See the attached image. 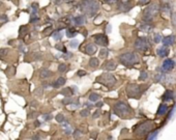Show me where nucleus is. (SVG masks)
Instances as JSON below:
<instances>
[{
    "instance_id": "nucleus-31",
    "label": "nucleus",
    "mask_w": 176,
    "mask_h": 140,
    "mask_svg": "<svg viewBox=\"0 0 176 140\" xmlns=\"http://www.w3.org/2000/svg\"><path fill=\"white\" fill-rule=\"evenodd\" d=\"M107 54H108V50H101V53H99V56L104 58V57L107 56Z\"/></svg>"
},
{
    "instance_id": "nucleus-13",
    "label": "nucleus",
    "mask_w": 176,
    "mask_h": 140,
    "mask_svg": "<svg viewBox=\"0 0 176 140\" xmlns=\"http://www.w3.org/2000/svg\"><path fill=\"white\" fill-rule=\"evenodd\" d=\"M156 53H158V56H161V57H166L168 54H169V49L167 48V46H164V47H162V48L158 49V51H156Z\"/></svg>"
},
{
    "instance_id": "nucleus-18",
    "label": "nucleus",
    "mask_w": 176,
    "mask_h": 140,
    "mask_svg": "<svg viewBox=\"0 0 176 140\" xmlns=\"http://www.w3.org/2000/svg\"><path fill=\"white\" fill-rule=\"evenodd\" d=\"M89 66H92V68H97L99 66V59L97 58H91L90 61H89Z\"/></svg>"
},
{
    "instance_id": "nucleus-37",
    "label": "nucleus",
    "mask_w": 176,
    "mask_h": 140,
    "mask_svg": "<svg viewBox=\"0 0 176 140\" xmlns=\"http://www.w3.org/2000/svg\"><path fill=\"white\" fill-rule=\"evenodd\" d=\"M0 4H1V2H0Z\"/></svg>"
},
{
    "instance_id": "nucleus-10",
    "label": "nucleus",
    "mask_w": 176,
    "mask_h": 140,
    "mask_svg": "<svg viewBox=\"0 0 176 140\" xmlns=\"http://www.w3.org/2000/svg\"><path fill=\"white\" fill-rule=\"evenodd\" d=\"M175 66V62H174V60H172V59H166L165 61L163 62V71H165V72H169V71L173 70V68Z\"/></svg>"
},
{
    "instance_id": "nucleus-5",
    "label": "nucleus",
    "mask_w": 176,
    "mask_h": 140,
    "mask_svg": "<svg viewBox=\"0 0 176 140\" xmlns=\"http://www.w3.org/2000/svg\"><path fill=\"white\" fill-rule=\"evenodd\" d=\"M158 11V5L156 3H152L148 9H146V11H144V18L145 20H151L153 16H155Z\"/></svg>"
},
{
    "instance_id": "nucleus-35",
    "label": "nucleus",
    "mask_w": 176,
    "mask_h": 140,
    "mask_svg": "<svg viewBox=\"0 0 176 140\" xmlns=\"http://www.w3.org/2000/svg\"><path fill=\"white\" fill-rule=\"evenodd\" d=\"M107 3H114V2H117L118 0H105Z\"/></svg>"
},
{
    "instance_id": "nucleus-34",
    "label": "nucleus",
    "mask_w": 176,
    "mask_h": 140,
    "mask_svg": "<svg viewBox=\"0 0 176 140\" xmlns=\"http://www.w3.org/2000/svg\"><path fill=\"white\" fill-rule=\"evenodd\" d=\"M84 75H86L85 71H79V72H78V76L82 77V76H84Z\"/></svg>"
},
{
    "instance_id": "nucleus-16",
    "label": "nucleus",
    "mask_w": 176,
    "mask_h": 140,
    "mask_svg": "<svg viewBox=\"0 0 176 140\" xmlns=\"http://www.w3.org/2000/svg\"><path fill=\"white\" fill-rule=\"evenodd\" d=\"M74 21H75V23L77 25H83L86 23V19L85 17H77L74 19Z\"/></svg>"
},
{
    "instance_id": "nucleus-14",
    "label": "nucleus",
    "mask_w": 176,
    "mask_h": 140,
    "mask_svg": "<svg viewBox=\"0 0 176 140\" xmlns=\"http://www.w3.org/2000/svg\"><path fill=\"white\" fill-rule=\"evenodd\" d=\"M167 112H168V106L167 105H165V104L160 105L158 110V115H165Z\"/></svg>"
},
{
    "instance_id": "nucleus-20",
    "label": "nucleus",
    "mask_w": 176,
    "mask_h": 140,
    "mask_svg": "<svg viewBox=\"0 0 176 140\" xmlns=\"http://www.w3.org/2000/svg\"><path fill=\"white\" fill-rule=\"evenodd\" d=\"M99 99V96L97 94H91L90 96H89V101L91 102H97Z\"/></svg>"
},
{
    "instance_id": "nucleus-21",
    "label": "nucleus",
    "mask_w": 176,
    "mask_h": 140,
    "mask_svg": "<svg viewBox=\"0 0 176 140\" xmlns=\"http://www.w3.org/2000/svg\"><path fill=\"white\" fill-rule=\"evenodd\" d=\"M158 130H156V131H154V132H151V133H149V135L147 136V139H148V140H150V139H155L156 136H158Z\"/></svg>"
},
{
    "instance_id": "nucleus-23",
    "label": "nucleus",
    "mask_w": 176,
    "mask_h": 140,
    "mask_svg": "<svg viewBox=\"0 0 176 140\" xmlns=\"http://www.w3.org/2000/svg\"><path fill=\"white\" fill-rule=\"evenodd\" d=\"M61 32H60V31H55V32L53 33V37H54V39H56V41H59L60 39H61Z\"/></svg>"
},
{
    "instance_id": "nucleus-11",
    "label": "nucleus",
    "mask_w": 176,
    "mask_h": 140,
    "mask_svg": "<svg viewBox=\"0 0 176 140\" xmlns=\"http://www.w3.org/2000/svg\"><path fill=\"white\" fill-rule=\"evenodd\" d=\"M176 37L174 35H169V36H166L163 39V44L164 46H171L175 43Z\"/></svg>"
},
{
    "instance_id": "nucleus-36",
    "label": "nucleus",
    "mask_w": 176,
    "mask_h": 140,
    "mask_svg": "<svg viewBox=\"0 0 176 140\" xmlns=\"http://www.w3.org/2000/svg\"><path fill=\"white\" fill-rule=\"evenodd\" d=\"M147 1H148V0H141V3H142V4H144V3H146Z\"/></svg>"
},
{
    "instance_id": "nucleus-25",
    "label": "nucleus",
    "mask_w": 176,
    "mask_h": 140,
    "mask_svg": "<svg viewBox=\"0 0 176 140\" xmlns=\"http://www.w3.org/2000/svg\"><path fill=\"white\" fill-rule=\"evenodd\" d=\"M70 46L72 47V48H77L78 46H79V42H78L77 39H74V41H72V42H70Z\"/></svg>"
},
{
    "instance_id": "nucleus-19",
    "label": "nucleus",
    "mask_w": 176,
    "mask_h": 140,
    "mask_svg": "<svg viewBox=\"0 0 176 140\" xmlns=\"http://www.w3.org/2000/svg\"><path fill=\"white\" fill-rule=\"evenodd\" d=\"M131 6H132V4H131V2H126V3H122L120 6V9H122V11H128V9H131Z\"/></svg>"
},
{
    "instance_id": "nucleus-26",
    "label": "nucleus",
    "mask_w": 176,
    "mask_h": 140,
    "mask_svg": "<svg viewBox=\"0 0 176 140\" xmlns=\"http://www.w3.org/2000/svg\"><path fill=\"white\" fill-rule=\"evenodd\" d=\"M51 75V73L49 72V71H43L42 74H40V77L42 78H47V77H49Z\"/></svg>"
},
{
    "instance_id": "nucleus-2",
    "label": "nucleus",
    "mask_w": 176,
    "mask_h": 140,
    "mask_svg": "<svg viewBox=\"0 0 176 140\" xmlns=\"http://www.w3.org/2000/svg\"><path fill=\"white\" fill-rule=\"evenodd\" d=\"M114 112L116 115L120 116L121 118H126L128 116L132 115L133 111L132 108L126 103H122V102H118L117 104H115L114 106Z\"/></svg>"
},
{
    "instance_id": "nucleus-32",
    "label": "nucleus",
    "mask_w": 176,
    "mask_h": 140,
    "mask_svg": "<svg viewBox=\"0 0 176 140\" xmlns=\"http://www.w3.org/2000/svg\"><path fill=\"white\" fill-rule=\"evenodd\" d=\"M66 70V64H60L59 66V71L60 72H64Z\"/></svg>"
},
{
    "instance_id": "nucleus-8",
    "label": "nucleus",
    "mask_w": 176,
    "mask_h": 140,
    "mask_svg": "<svg viewBox=\"0 0 176 140\" xmlns=\"http://www.w3.org/2000/svg\"><path fill=\"white\" fill-rule=\"evenodd\" d=\"M126 92H128V96H132V98H137L140 94V87H139L137 84H130V85L126 87Z\"/></svg>"
},
{
    "instance_id": "nucleus-28",
    "label": "nucleus",
    "mask_w": 176,
    "mask_h": 140,
    "mask_svg": "<svg viewBox=\"0 0 176 140\" xmlns=\"http://www.w3.org/2000/svg\"><path fill=\"white\" fill-rule=\"evenodd\" d=\"M140 80H146L147 79V73H145V72H142L141 73V76H140Z\"/></svg>"
},
{
    "instance_id": "nucleus-29",
    "label": "nucleus",
    "mask_w": 176,
    "mask_h": 140,
    "mask_svg": "<svg viewBox=\"0 0 176 140\" xmlns=\"http://www.w3.org/2000/svg\"><path fill=\"white\" fill-rule=\"evenodd\" d=\"M56 121H59V123H61V121H64L63 115H62V114H58V115L56 116Z\"/></svg>"
},
{
    "instance_id": "nucleus-15",
    "label": "nucleus",
    "mask_w": 176,
    "mask_h": 140,
    "mask_svg": "<svg viewBox=\"0 0 176 140\" xmlns=\"http://www.w3.org/2000/svg\"><path fill=\"white\" fill-rule=\"evenodd\" d=\"M173 92L171 91V90H168V91H166V94H164L163 99L164 101H170V100H173Z\"/></svg>"
},
{
    "instance_id": "nucleus-24",
    "label": "nucleus",
    "mask_w": 176,
    "mask_h": 140,
    "mask_svg": "<svg viewBox=\"0 0 176 140\" xmlns=\"http://www.w3.org/2000/svg\"><path fill=\"white\" fill-rule=\"evenodd\" d=\"M115 68H116V64H115V62L112 61V60L109 61V64H107V69H108V70H114Z\"/></svg>"
},
{
    "instance_id": "nucleus-22",
    "label": "nucleus",
    "mask_w": 176,
    "mask_h": 140,
    "mask_svg": "<svg viewBox=\"0 0 176 140\" xmlns=\"http://www.w3.org/2000/svg\"><path fill=\"white\" fill-rule=\"evenodd\" d=\"M76 34H77V32H76L75 30H73V29H67V30H66V35H67L68 37H74L76 36Z\"/></svg>"
},
{
    "instance_id": "nucleus-7",
    "label": "nucleus",
    "mask_w": 176,
    "mask_h": 140,
    "mask_svg": "<svg viewBox=\"0 0 176 140\" xmlns=\"http://www.w3.org/2000/svg\"><path fill=\"white\" fill-rule=\"evenodd\" d=\"M153 129V124L150 123V121H146V123L142 124L138 127V130H137V134H147L149 131Z\"/></svg>"
},
{
    "instance_id": "nucleus-33",
    "label": "nucleus",
    "mask_w": 176,
    "mask_h": 140,
    "mask_svg": "<svg viewBox=\"0 0 176 140\" xmlns=\"http://www.w3.org/2000/svg\"><path fill=\"white\" fill-rule=\"evenodd\" d=\"M81 115L82 116H88L89 115V111H88V110H83V111H81Z\"/></svg>"
},
{
    "instance_id": "nucleus-12",
    "label": "nucleus",
    "mask_w": 176,
    "mask_h": 140,
    "mask_svg": "<svg viewBox=\"0 0 176 140\" xmlns=\"http://www.w3.org/2000/svg\"><path fill=\"white\" fill-rule=\"evenodd\" d=\"M85 52L89 55H92L97 52V46L95 45H92V44H88L86 45L85 47Z\"/></svg>"
},
{
    "instance_id": "nucleus-6",
    "label": "nucleus",
    "mask_w": 176,
    "mask_h": 140,
    "mask_svg": "<svg viewBox=\"0 0 176 140\" xmlns=\"http://www.w3.org/2000/svg\"><path fill=\"white\" fill-rule=\"evenodd\" d=\"M135 48L139 51H146L149 48V44H148V41L145 37H139L138 39L135 43Z\"/></svg>"
},
{
    "instance_id": "nucleus-17",
    "label": "nucleus",
    "mask_w": 176,
    "mask_h": 140,
    "mask_svg": "<svg viewBox=\"0 0 176 140\" xmlns=\"http://www.w3.org/2000/svg\"><path fill=\"white\" fill-rule=\"evenodd\" d=\"M63 84H65V79L60 77V78L57 79V81L54 83V87H59V86H62Z\"/></svg>"
},
{
    "instance_id": "nucleus-27",
    "label": "nucleus",
    "mask_w": 176,
    "mask_h": 140,
    "mask_svg": "<svg viewBox=\"0 0 176 140\" xmlns=\"http://www.w3.org/2000/svg\"><path fill=\"white\" fill-rule=\"evenodd\" d=\"M61 94H65V96H70V94H72V90H70V88H65V89L62 90Z\"/></svg>"
},
{
    "instance_id": "nucleus-30",
    "label": "nucleus",
    "mask_w": 176,
    "mask_h": 140,
    "mask_svg": "<svg viewBox=\"0 0 176 140\" xmlns=\"http://www.w3.org/2000/svg\"><path fill=\"white\" fill-rule=\"evenodd\" d=\"M161 39H162L161 34H155V36H154V43H160Z\"/></svg>"
},
{
    "instance_id": "nucleus-9",
    "label": "nucleus",
    "mask_w": 176,
    "mask_h": 140,
    "mask_svg": "<svg viewBox=\"0 0 176 140\" xmlns=\"http://www.w3.org/2000/svg\"><path fill=\"white\" fill-rule=\"evenodd\" d=\"M94 41H95V43H97V44L101 45V46H104V47H106L107 45L109 44L108 37L106 36L105 34H97V35H95V36H94Z\"/></svg>"
},
{
    "instance_id": "nucleus-4",
    "label": "nucleus",
    "mask_w": 176,
    "mask_h": 140,
    "mask_svg": "<svg viewBox=\"0 0 176 140\" xmlns=\"http://www.w3.org/2000/svg\"><path fill=\"white\" fill-rule=\"evenodd\" d=\"M97 81L101 82V83L104 84V85L108 86V87H112V86L115 84V82H116V80H115V78H114L113 75L104 74V75H101V77L97 78Z\"/></svg>"
},
{
    "instance_id": "nucleus-1",
    "label": "nucleus",
    "mask_w": 176,
    "mask_h": 140,
    "mask_svg": "<svg viewBox=\"0 0 176 140\" xmlns=\"http://www.w3.org/2000/svg\"><path fill=\"white\" fill-rule=\"evenodd\" d=\"M79 7L87 16H93L99 9V3L95 0H84L79 4Z\"/></svg>"
},
{
    "instance_id": "nucleus-3",
    "label": "nucleus",
    "mask_w": 176,
    "mask_h": 140,
    "mask_svg": "<svg viewBox=\"0 0 176 140\" xmlns=\"http://www.w3.org/2000/svg\"><path fill=\"white\" fill-rule=\"evenodd\" d=\"M119 60L121 64L124 66H133V64H137L139 61V57L137 56L136 53L128 52V53H123L119 56Z\"/></svg>"
}]
</instances>
